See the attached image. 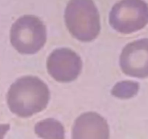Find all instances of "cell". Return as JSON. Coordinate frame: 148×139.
<instances>
[{"instance_id": "cell-1", "label": "cell", "mask_w": 148, "mask_h": 139, "mask_svg": "<svg viewBox=\"0 0 148 139\" xmlns=\"http://www.w3.org/2000/svg\"><path fill=\"white\" fill-rule=\"evenodd\" d=\"M50 100L48 85L39 78L32 75L16 80L9 89L7 101L9 109L20 117H30L40 112Z\"/></svg>"}, {"instance_id": "cell-2", "label": "cell", "mask_w": 148, "mask_h": 139, "mask_svg": "<svg viewBox=\"0 0 148 139\" xmlns=\"http://www.w3.org/2000/svg\"><path fill=\"white\" fill-rule=\"evenodd\" d=\"M64 21L72 36L82 42L95 40L101 32L99 12L92 0H69Z\"/></svg>"}, {"instance_id": "cell-3", "label": "cell", "mask_w": 148, "mask_h": 139, "mask_svg": "<svg viewBox=\"0 0 148 139\" xmlns=\"http://www.w3.org/2000/svg\"><path fill=\"white\" fill-rule=\"evenodd\" d=\"M10 42L20 54H33L44 46L46 28L38 17L25 14L19 17L10 29Z\"/></svg>"}, {"instance_id": "cell-4", "label": "cell", "mask_w": 148, "mask_h": 139, "mask_svg": "<svg viewBox=\"0 0 148 139\" xmlns=\"http://www.w3.org/2000/svg\"><path fill=\"white\" fill-rule=\"evenodd\" d=\"M108 21L120 33L139 31L148 24V4L144 0H120L111 8Z\"/></svg>"}, {"instance_id": "cell-5", "label": "cell", "mask_w": 148, "mask_h": 139, "mask_svg": "<svg viewBox=\"0 0 148 139\" xmlns=\"http://www.w3.org/2000/svg\"><path fill=\"white\" fill-rule=\"evenodd\" d=\"M50 76L60 83H70L76 80L80 74L82 62L77 54L68 48L53 50L46 62Z\"/></svg>"}, {"instance_id": "cell-6", "label": "cell", "mask_w": 148, "mask_h": 139, "mask_svg": "<svg viewBox=\"0 0 148 139\" xmlns=\"http://www.w3.org/2000/svg\"><path fill=\"white\" fill-rule=\"evenodd\" d=\"M122 72L137 78L148 77V39H141L124 46L120 55Z\"/></svg>"}, {"instance_id": "cell-7", "label": "cell", "mask_w": 148, "mask_h": 139, "mask_svg": "<svg viewBox=\"0 0 148 139\" xmlns=\"http://www.w3.org/2000/svg\"><path fill=\"white\" fill-rule=\"evenodd\" d=\"M109 136L106 120L94 111L80 114L72 127V139H109Z\"/></svg>"}, {"instance_id": "cell-8", "label": "cell", "mask_w": 148, "mask_h": 139, "mask_svg": "<svg viewBox=\"0 0 148 139\" xmlns=\"http://www.w3.org/2000/svg\"><path fill=\"white\" fill-rule=\"evenodd\" d=\"M35 133L42 139H65V129L63 125L53 118H47L37 122Z\"/></svg>"}, {"instance_id": "cell-9", "label": "cell", "mask_w": 148, "mask_h": 139, "mask_svg": "<svg viewBox=\"0 0 148 139\" xmlns=\"http://www.w3.org/2000/svg\"><path fill=\"white\" fill-rule=\"evenodd\" d=\"M140 89V84L131 81L119 82L113 87L111 94L119 98H130L136 96Z\"/></svg>"}, {"instance_id": "cell-10", "label": "cell", "mask_w": 148, "mask_h": 139, "mask_svg": "<svg viewBox=\"0 0 148 139\" xmlns=\"http://www.w3.org/2000/svg\"><path fill=\"white\" fill-rule=\"evenodd\" d=\"M10 129V124H0V139H4V136Z\"/></svg>"}]
</instances>
